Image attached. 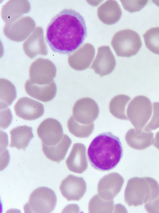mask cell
Returning a JSON list of instances; mask_svg holds the SVG:
<instances>
[{"mask_svg":"<svg viewBox=\"0 0 159 213\" xmlns=\"http://www.w3.org/2000/svg\"><path fill=\"white\" fill-rule=\"evenodd\" d=\"M37 133L42 143L48 146L57 144L63 137V130L60 122L53 118L43 120L39 125Z\"/></svg>","mask_w":159,"mask_h":213,"instance_id":"cell-5","label":"cell"},{"mask_svg":"<svg viewBox=\"0 0 159 213\" xmlns=\"http://www.w3.org/2000/svg\"><path fill=\"white\" fill-rule=\"evenodd\" d=\"M16 91L14 86L9 80L7 85L4 86L2 83V92H1L0 108L2 109L11 105L15 99Z\"/></svg>","mask_w":159,"mask_h":213,"instance_id":"cell-20","label":"cell"},{"mask_svg":"<svg viewBox=\"0 0 159 213\" xmlns=\"http://www.w3.org/2000/svg\"><path fill=\"white\" fill-rule=\"evenodd\" d=\"M111 44L118 56L127 57L137 54L142 45L139 34L129 29L116 32L112 39Z\"/></svg>","mask_w":159,"mask_h":213,"instance_id":"cell-4","label":"cell"},{"mask_svg":"<svg viewBox=\"0 0 159 213\" xmlns=\"http://www.w3.org/2000/svg\"><path fill=\"white\" fill-rule=\"evenodd\" d=\"M69 170L78 173H82L88 167L85 146L80 143L74 144L66 161Z\"/></svg>","mask_w":159,"mask_h":213,"instance_id":"cell-12","label":"cell"},{"mask_svg":"<svg viewBox=\"0 0 159 213\" xmlns=\"http://www.w3.org/2000/svg\"><path fill=\"white\" fill-rule=\"evenodd\" d=\"M128 97L124 94H120L114 97L109 104V110L111 114L117 118L121 117L126 100Z\"/></svg>","mask_w":159,"mask_h":213,"instance_id":"cell-21","label":"cell"},{"mask_svg":"<svg viewBox=\"0 0 159 213\" xmlns=\"http://www.w3.org/2000/svg\"><path fill=\"white\" fill-rule=\"evenodd\" d=\"M122 12L116 1L107 0L98 8L97 15L103 23L111 25L117 22L120 19Z\"/></svg>","mask_w":159,"mask_h":213,"instance_id":"cell-13","label":"cell"},{"mask_svg":"<svg viewBox=\"0 0 159 213\" xmlns=\"http://www.w3.org/2000/svg\"><path fill=\"white\" fill-rule=\"evenodd\" d=\"M124 180L117 172L110 173L103 177L98 185L99 196L106 200H113L120 192Z\"/></svg>","mask_w":159,"mask_h":213,"instance_id":"cell-8","label":"cell"},{"mask_svg":"<svg viewBox=\"0 0 159 213\" xmlns=\"http://www.w3.org/2000/svg\"><path fill=\"white\" fill-rule=\"evenodd\" d=\"M14 110L17 116L27 120L37 119L42 116L44 112L43 104L26 97L18 100L14 105Z\"/></svg>","mask_w":159,"mask_h":213,"instance_id":"cell-7","label":"cell"},{"mask_svg":"<svg viewBox=\"0 0 159 213\" xmlns=\"http://www.w3.org/2000/svg\"><path fill=\"white\" fill-rule=\"evenodd\" d=\"M115 58L109 46H103L98 48L96 56L90 67L101 77L108 75L114 69Z\"/></svg>","mask_w":159,"mask_h":213,"instance_id":"cell-9","label":"cell"},{"mask_svg":"<svg viewBox=\"0 0 159 213\" xmlns=\"http://www.w3.org/2000/svg\"><path fill=\"white\" fill-rule=\"evenodd\" d=\"M113 207V200H105L96 194L89 201V213H110Z\"/></svg>","mask_w":159,"mask_h":213,"instance_id":"cell-18","label":"cell"},{"mask_svg":"<svg viewBox=\"0 0 159 213\" xmlns=\"http://www.w3.org/2000/svg\"><path fill=\"white\" fill-rule=\"evenodd\" d=\"M2 119H1L0 128L3 129L7 128L11 123L12 117L9 109L7 108L2 111Z\"/></svg>","mask_w":159,"mask_h":213,"instance_id":"cell-23","label":"cell"},{"mask_svg":"<svg viewBox=\"0 0 159 213\" xmlns=\"http://www.w3.org/2000/svg\"><path fill=\"white\" fill-rule=\"evenodd\" d=\"M56 73V69L54 66L48 68H39L33 64L30 70V79L29 80L32 84L47 85L54 80Z\"/></svg>","mask_w":159,"mask_h":213,"instance_id":"cell-17","label":"cell"},{"mask_svg":"<svg viewBox=\"0 0 159 213\" xmlns=\"http://www.w3.org/2000/svg\"><path fill=\"white\" fill-rule=\"evenodd\" d=\"M87 36L84 17L74 10L65 9L52 19L46 29L45 39L53 52L66 54L79 48Z\"/></svg>","mask_w":159,"mask_h":213,"instance_id":"cell-1","label":"cell"},{"mask_svg":"<svg viewBox=\"0 0 159 213\" xmlns=\"http://www.w3.org/2000/svg\"><path fill=\"white\" fill-rule=\"evenodd\" d=\"M11 142L9 146L25 150L34 137L32 128L26 125L18 126L10 132Z\"/></svg>","mask_w":159,"mask_h":213,"instance_id":"cell-15","label":"cell"},{"mask_svg":"<svg viewBox=\"0 0 159 213\" xmlns=\"http://www.w3.org/2000/svg\"><path fill=\"white\" fill-rule=\"evenodd\" d=\"M71 143L70 138L64 134L61 141L55 145L48 146L42 143V151L48 158L59 163L64 159Z\"/></svg>","mask_w":159,"mask_h":213,"instance_id":"cell-16","label":"cell"},{"mask_svg":"<svg viewBox=\"0 0 159 213\" xmlns=\"http://www.w3.org/2000/svg\"><path fill=\"white\" fill-rule=\"evenodd\" d=\"M57 198L54 191L46 187L35 189L30 194L28 201L24 206L25 213H49L55 208Z\"/></svg>","mask_w":159,"mask_h":213,"instance_id":"cell-3","label":"cell"},{"mask_svg":"<svg viewBox=\"0 0 159 213\" xmlns=\"http://www.w3.org/2000/svg\"><path fill=\"white\" fill-rule=\"evenodd\" d=\"M86 188L83 178L71 174L62 181L59 187L62 195L68 201L79 200L85 193Z\"/></svg>","mask_w":159,"mask_h":213,"instance_id":"cell-6","label":"cell"},{"mask_svg":"<svg viewBox=\"0 0 159 213\" xmlns=\"http://www.w3.org/2000/svg\"><path fill=\"white\" fill-rule=\"evenodd\" d=\"M92 166L102 171L115 168L123 155V148L119 137L111 132L102 133L91 141L87 150Z\"/></svg>","mask_w":159,"mask_h":213,"instance_id":"cell-2","label":"cell"},{"mask_svg":"<svg viewBox=\"0 0 159 213\" xmlns=\"http://www.w3.org/2000/svg\"><path fill=\"white\" fill-rule=\"evenodd\" d=\"M124 9L130 13L140 10L146 5L148 0H121Z\"/></svg>","mask_w":159,"mask_h":213,"instance_id":"cell-22","label":"cell"},{"mask_svg":"<svg viewBox=\"0 0 159 213\" xmlns=\"http://www.w3.org/2000/svg\"><path fill=\"white\" fill-rule=\"evenodd\" d=\"M94 46L89 43L85 44L68 59L69 65L73 69L81 71L88 68L92 63L95 55Z\"/></svg>","mask_w":159,"mask_h":213,"instance_id":"cell-10","label":"cell"},{"mask_svg":"<svg viewBox=\"0 0 159 213\" xmlns=\"http://www.w3.org/2000/svg\"><path fill=\"white\" fill-rule=\"evenodd\" d=\"M25 88L30 96L44 102L52 100L55 97L57 91L54 80L48 84L39 85L32 84L28 80L25 83Z\"/></svg>","mask_w":159,"mask_h":213,"instance_id":"cell-11","label":"cell"},{"mask_svg":"<svg viewBox=\"0 0 159 213\" xmlns=\"http://www.w3.org/2000/svg\"><path fill=\"white\" fill-rule=\"evenodd\" d=\"M99 109L96 102L92 99L84 98L78 100L75 104L73 112L74 116L79 119H91L97 117Z\"/></svg>","mask_w":159,"mask_h":213,"instance_id":"cell-14","label":"cell"},{"mask_svg":"<svg viewBox=\"0 0 159 213\" xmlns=\"http://www.w3.org/2000/svg\"><path fill=\"white\" fill-rule=\"evenodd\" d=\"M143 36L147 48L153 53L159 55V27L150 28Z\"/></svg>","mask_w":159,"mask_h":213,"instance_id":"cell-19","label":"cell"}]
</instances>
